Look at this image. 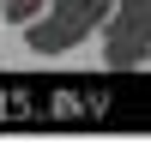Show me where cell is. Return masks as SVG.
I'll use <instances>...</instances> for the list:
<instances>
[{
  "label": "cell",
  "mask_w": 151,
  "mask_h": 145,
  "mask_svg": "<svg viewBox=\"0 0 151 145\" xmlns=\"http://www.w3.org/2000/svg\"><path fill=\"white\" fill-rule=\"evenodd\" d=\"M115 18V0H48V12L36 24H24V48L30 55H67V48L91 42V30L103 36V24Z\"/></svg>",
  "instance_id": "1"
},
{
  "label": "cell",
  "mask_w": 151,
  "mask_h": 145,
  "mask_svg": "<svg viewBox=\"0 0 151 145\" xmlns=\"http://www.w3.org/2000/svg\"><path fill=\"white\" fill-rule=\"evenodd\" d=\"M42 12H48V0H6V24H18V30H24V24H36Z\"/></svg>",
  "instance_id": "2"
},
{
  "label": "cell",
  "mask_w": 151,
  "mask_h": 145,
  "mask_svg": "<svg viewBox=\"0 0 151 145\" xmlns=\"http://www.w3.org/2000/svg\"><path fill=\"white\" fill-rule=\"evenodd\" d=\"M0 24H6V0H0Z\"/></svg>",
  "instance_id": "3"
}]
</instances>
